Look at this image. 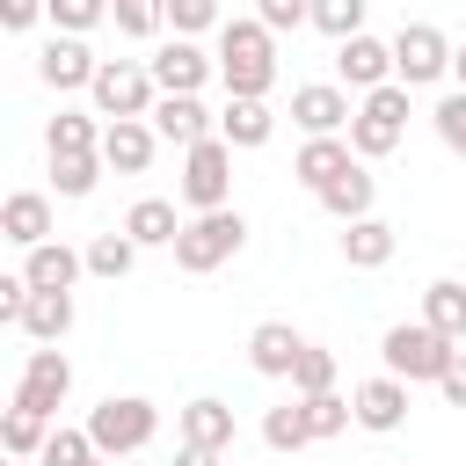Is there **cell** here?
<instances>
[{"label":"cell","instance_id":"1","mask_svg":"<svg viewBox=\"0 0 466 466\" xmlns=\"http://www.w3.org/2000/svg\"><path fill=\"white\" fill-rule=\"evenodd\" d=\"M218 80H226V95H269L277 87V29L255 15L218 22Z\"/></svg>","mask_w":466,"mask_h":466},{"label":"cell","instance_id":"2","mask_svg":"<svg viewBox=\"0 0 466 466\" xmlns=\"http://www.w3.org/2000/svg\"><path fill=\"white\" fill-rule=\"evenodd\" d=\"M379 357H386V371H393V379H408V386H437V379H444V364L459 357V342H451V335H437L430 320H393V328L379 335Z\"/></svg>","mask_w":466,"mask_h":466},{"label":"cell","instance_id":"3","mask_svg":"<svg viewBox=\"0 0 466 466\" xmlns=\"http://www.w3.org/2000/svg\"><path fill=\"white\" fill-rule=\"evenodd\" d=\"M153 430H160V408L146 393H109V400L87 408V437H95L102 459H138L153 444Z\"/></svg>","mask_w":466,"mask_h":466},{"label":"cell","instance_id":"4","mask_svg":"<svg viewBox=\"0 0 466 466\" xmlns=\"http://www.w3.org/2000/svg\"><path fill=\"white\" fill-rule=\"evenodd\" d=\"M248 248V218L233 211V204H218V211H197L189 226H182V240H175V269H189V277H211L218 262H233Z\"/></svg>","mask_w":466,"mask_h":466},{"label":"cell","instance_id":"5","mask_svg":"<svg viewBox=\"0 0 466 466\" xmlns=\"http://www.w3.org/2000/svg\"><path fill=\"white\" fill-rule=\"evenodd\" d=\"M87 102H95V116H102V124H116V116H153L160 80H153V66H146V58H102V73H95Z\"/></svg>","mask_w":466,"mask_h":466},{"label":"cell","instance_id":"6","mask_svg":"<svg viewBox=\"0 0 466 466\" xmlns=\"http://www.w3.org/2000/svg\"><path fill=\"white\" fill-rule=\"evenodd\" d=\"M408 95H415V87L386 80V87H371V95L357 102V116H350V146H357V160H386V153L408 138Z\"/></svg>","mask_w":466,"mask_h":466},{"label":"cell","instance_id":"7","mask_svg":"<svg viewBox=\"0 0 466 466\" xmlns=\"http://www.w3.org/2000/svg\"><path fill=\"white\" fill-rule=\"evenodd\" d=\"M175 189H182L189 211H218V204H233V146H226L218 131L197 138V146H182V175H175Z\"/></svg>","mask_w":466,"mask_h":466},{"label":"cell","instance_id":"8","mask_svg":"<svg viewBox=\"0 0 466 466\" xmlns=\"http://www.w3.org/2000/svg\"><path fill=\"white\" fill-rule=\"evenodd\" d=\"M444 73H451V36L437 22H400V36H393V80L400 87H430Z\"/></svg>","mask_w":466,"mask_h":466},{"label":"cell","instance_id":"9","mask_svg":"<svg viewBox=\"0 0 466 466\" xmlns=\"http://www.w3.org/2000/svg\"><path fill=\"white\" fill-rule=\"evenodd\" d=\"M66 393H73V364H66V350H58V342H36V350L22 357L15 408H29V415H58Z\"/></svg>","mask_w":466,"mask_h":466},{"label":"cell","instance_id":"10","mask_svg":"<svg viewBox=\"0 0 466 466\" xmlns=\"http://www.w3.org/2000/svg\"><path fill=\"white\" fill-rule=\"evenodd\" d=\"M350 116H357V102H350L342 80H306V87H291V124H299L306 138H335V131H350Z\"/></svg>","mask_w":466,"mask_h":466},{"label":"cell","instance_id":"11","mask_svg":"<svg viewBox=\"0 0 466 466\" xmlns=\"http://www.w3.org/2000/svg\"><path fill=\"white\" fill-rule=\"evenodd\" d=\"M146 66H153L160 95H204V80L218 73V58H204V44H197V36H167Z\"/></svg>","mask_w":466,"mask_h":466},{"label":"cell","instance_id":"12","mask_svg":"<svg viewBox=\"0 0 466 466\" xmlns=\"http://www.w3.org/2000/svg\"><path fill=\"white\" fill-rule=\"evenodd\" d=\"M335 80H342V87H357V95L386 87V80H393V44H379L371 29L342 36V44H335Z\"/></svg>","mask_w":466,"mask_h":466},{"label":"cell","instance_id":"13","mask_svg":"<svg viewBox=\"0 0 466 466\" xmlns=\"http://www.w3.org/2000/svg\"><path fill=\"white\" fill-rule=\"evenodd\" d=\"M95 73H102V58H95L80 36H66V29H58V36L36 51V80H44V87H58V95H73V87H95Z\"/></svg>","mask_w":466,"mask_h":466},{"label":"cell","instance_id":"14","mask_svg":"<svg viewBox=\"0 0 466 466\" xmlns=\"http://www.w3.org/2000/svg\"><path fill=\"white\" fill-rule=\"evenodd\" d=\"M350 408H357V430H371V437H393V430L408 422V379L379 371V379H364V386L350 393Z\"/></svg>","mask_w":466,"mask_h":466},{"label":"cell","instance_id":"15","mask_svg":"<svg viewBox=\"0 0 466 466\" xmlns=\"http://www.w3.org/2000/svg\"><path fill=\"white\" fill-rule=\"evenodd\" d=\"M153 153H160L153 116H116V124H102V160H109L116 175H146Z\"/></svg>","mask_w":466,"mask_h":466},{"label":"cell","instance_id":"16","mask_svg":"<svg viewBox=\"0 0 466 466\" xmlns=\"http://www.w3.org/2000/svg\"><path fill=\"white\" fill-rule=\"evenodd\" d=\"M269 131H277V116H269V95H226V109H218V138H226L233 153H255V146H269Z\"/></svg>","mask_w":466,"mask_h":466},{"label":"cell","instance_id":"17","mask_svg":"<svg viewBox=\"0 0 466 466\" xmlns=\"http://www.w3.org/2000/svg\"><path fill=\"white\" fill-rule=\"evenodd\" d=\"M153 131H160V146H197V138L218 131V116H211L197 95H160V102H153Z\"/></svg>","mask_w":466,"mask_h":466},{"label":"cell","instance_id":"18","mask_svg":"<svg viewBox=\"0 0 466 466\" xmlns=\"http://www.w3.org/2000/svg\"><path fill=\"white\" fill-rule=\"evenodd\" d=\"M22 277H29L36 291H73V284L87 277V248L44 240V248H29V255H22Z\"/></svg>","mask_w":466,"mask_h":466},{"label":"cell","instance_id":"19","mask_svg":"<svg viewBox=\"0 0 466 466\" xmlns=\"http://www.w3.org/2000/svg\"><path fill=\"white\" fill-rule=\"evenodd\" d=\"M342 167H357V146H350V131H335V138H306V146H299V160H291V175H299L313 197H320V189H328Z\"/></svg>","mask_w":466,"mask_h":466},{"label":"cell","instance_id":"20","mask_svg":"<svg viewBox=\"0 0 466 466\" xmlns=\"http://www.w3.org/2000/svg\"><path fill=\"white\" fill-rule=\"evenodd\" d=\"M0 233H7L22 255L44 248V240H51V197H44V189H15V197L0 204Z\"/></svg>","mask_w":466,"mask_h":466},{"label":"cell","instance_id":"21","mask_svg":"<svg viewBox=\"0 0 466 466\" xmlns=\"http://www.w3.org/2000/svg\"><path fill=\"white\" fill-rule=\"evenodd\" d=\"M299 350H306V335H299L291 320H262V328L248 335V364H255L262 379H291Z\"/></svg>","mask_w":466,"mask_h":466},{"label":"cell","instance_id":"22","mask_svg":"<svg viewBox=\"0 0 466 466\" xmlns=\"http://www.w3.org/2000/svg\"><path fill=\"white\" fill-rule=\"evenodd\" d=\"M175 422H182V444H204V451H233V408H226V400L197 393L189 408H175Z\"/></svg>","mask_w":466,"mask_h":466},{"label":"cell","instance_id":"23","mask_svg":"<svg viewBox=\"0 0 466 466\" xmlns=\"http://www.w3.org/2000/svg\"><path fill=\"white\" fill-rule=\"evenodd\" d=\"M393 248H400V233H393L386 218H350V226H342V262H350V269H386Z\"/></svg>","mask_w":466,"mask_h":466},{"label":"cell","instance_id":"24","mask_svg":"<svg viewBox=\"0 0 466 466\" xmlns=\"http://www.w3.org/2000/svg\"><path fill=\"white\" fill-rule=\"evenodd\" d=\"M371 197H379V182H371V167L357 160V167H342V175L320 189V211L350 226V218H371Z\"/></svg>","mask_w":466,"mask_h":466},{"label":"cell","instance_id":"25","mask_svg":"<svg viewBox=\"0 0 466 466\" xmlns=\"http://www.w3.org/2000/svg\"><path fill=\"white\" fill-rule=\"evenodd\" d=\"M182 226H189V218H175V204H167V197H138V204L124 211V233H131L138 248H175V240H182Z\"/></svg>","mask_w":466,"mask_h":466},{"label":"cell","instance_id":"26","mask_svg":"<svg viewBox=\"0 0 466 466\" xmlns=\"http://www.w3.org/2000/svg\"><path fill=\"white\" fill-rule=\"evenodd\" d=\"M44 153H102V116L95 109H58L44 124Z\"/></svg>","mask_w":466,"mask_h":466},{"label":"cell","instance_id":"27","mask_svg":"<svg viewBox=\"0 0 466 466\" xmlns=\"http://www.w3.org/2000/svg\"><path fill=\"white\" fill-rule=\"evenodd\" d=\"M22 335H29V342H66V335H73V291H29Z\"/></svg>","mask_w":466,"mask_h":466},{"label":"cell","instance_id":"28","mask_svg":"<svg viewBox=\"0 0 466 466\" xmlns=\"http://www.w3.org/2000/svg\"><path fill=\"white\" fill-rule=\"evenodd\" d=\"M422 320H430L437 335L466 342V277H437V284L422 291Z\"/></svg>","mask_w":466,"mask_h":466},{"label":"cell","instance_id":"29","mask_svg":"<svg viewBox=\"0 0 466 466\" xmlns=\"http://www.w3.org/2000/svg\"><path fill=\"white\" fill-rule=\"evenodd\" d=\"M131 262H138V240L116 226V233H95L87 240V277H102V284H116V277H131Z\"/></svg>","mask_w":466,"mask_h":466},{"label":"cell","instance_id":"30","mask_svg":"<svg viewBox=\"0 0 466 466\" xmlns=\"http://www.w3.org/2000/svg\"><path fill=\"white\" fill-rule=\"evenodd\" d=\"M102 153H51V189L58 197H95V182H102Z\"/></svg>","mask_w":466,"mask_h":466},{"label":"cell","instance_id":"31","mask_svg":"<svg viewBox=\"0 0 466 466\" xmlns=\"http://www.w3.org/2000/svg\"><path fill=\"white\" fill-rule=\"evenodd\" d=\"M262 444H269V451H306V444H313L306 400H284V408H269V415H262Z\"/></svg>","mask_w":466,"mask_h":466},{"label":"cell","instance_id":"32","mask_svg":"<svg viewBox=\"0 0 466 466\" xmlns=\"http://www.w3.org/2000/svg\"><path fill=\"white\" fill-rule=\"evenodd\" d=\"M44 437H51V415L7 408V422H0V444H7V459H44Z\"/></svg>","mask_w":466,"mask_h":466},{"label":"cell","instance_id":"33","mask_svg":"<svg viewBox=\"0 0 466 466\" xmlns=\"http://www.w3.org/2000/svg\"><path fill=\"white\" fill-rule=\"evenodd\" d=\"M102 451H95V437H87V422L80 430H66V422H51V437H44V459L36 466H95Z\"/></svg>","mask_w":466,"mask_h":466},{"label":"cell","instance_id":"34","mask_svg":"<svg viewBox=\"0 0 466 466\" xmlns=\"http://www.w3.org/2000/svg\"><path fill=\"white\" fill-rule=\"evenodd\" d=\"M299 400H306V422H313V444H320V437H342V430L357 422V408H350V400H342L335 386H328V393H299Z\"/></svg>","mask_w":466,"mask_h":466},{"label":"cell","instance_id":"35","mask_svg":"<svg viewBox=\"0 0 466 466\" xmlns=\"http://www.w3.org/2000/svg\"><path fill=\"white\" fill-rule=\"evenodd\" d=\"M109 22H116V36H160L167 0H109Z\"/></svg>","mask_w":466,"mask_h":466},{"label":"cell","instance_id":"36","mask_svg":"<svg viewBox=\"0 0 466 466\" xmlns=\"http://www.w3.org/2000/svg\"><path fill=\"white\" fill-rule=\"evenodd\" d=\"M328 386H335V350L306 342V350H299V364H291V393H328Z\"/></svg>","mask_w":466,"mask_h":466},{"label":"cell","instance_id":"37","mask_svg":"<svg viewBox=\"0 0 466 466\" xmlns=\"http://www.w3.org/2000/svg\"><path fill=\"white\" fill-rule=\"evenodd\" d=\"M364 7H371V0H313V29L342 44V36H357V29H364Z\"/></svg>","mask_w":466,"mask_h":466},{"label":"cell","instance_id":"38","mask_svg":"<svg viewBox=\"0 0 466 466\" xmlns=\"http://www.w3.org/2000/svg\"><path fill=\"white\" fill-rule=\"evenodd\" d=\"M44 7H51V29H66V36H87L109 22V0H44Z\"/></svg>","mask_w":466,"mask_h":466},{"label":"cell","instance_id":"39","mask_svg":"<svg viewBox=\"0 0 466 466\" xmlns=\"http://www.w3.org/2000/svg\"><path fill=\"white\" fill-rule=\"evenodd\" d=\"M430 124H437V138H444V146L466 160V87H451V95L430 109Z\"/></svg>","mask_w":466,"mask_h":466},{"label":"cell","instance_id":"40","mask_svg":"<svg viewBox=\"0 0 466 466\" xmlns=\"http://www.w3.org/2000/svg\"><path fill=\"white\" fill-rule=\"evenodd\" d=\"M167 22H175V36H204V29H218V0H167Z\"/></svg>","mask_w":466,"mask_h":466},{"label":"cell","instance_id":"41","mask_svg":"<svg viewBox=\"0 0 466 466\" xmlns=\"http://www.w3.org/2000/svg\"><path fill=\"white\" fill-rule=\"evenodd\" d=\"M255 22H269L277 36L284 29H306L313 22V0H255Z\"/></svg>","mask_w":466,"mask_h":466},{"label":"cell","instance_id":"42","mask_svg":"<svg viewBox=\"0 0 466 466\" xmlns=\"http://www.w3.org/2000/svg\"><path fill=\"white\" fill-rule=\"evenodd\" d=\"M44 15H51L44 0H0V22H7V29H36Z\"/></svg>","mask_w":466,"mask_h":466},{"label":"cell","instance_id":"43","mask_svg":"<svg viewBox=\"0 0 466 466\" xmlns=\"http://www.w3.org/2000/svg\"><path fill=\"white\" fill-rule=\"evenodd\" d=\"M437 393H444L451 408H466V342H459V357L444 364V379H437Z\"/></svg>","mask_w":466,"mask_h":466},{"label":"cell","instance_id":"44","mask_svg":"<svg viewBox=\"0 0 466 466\" xmlns=\"http://www.w3.org/2000/svg\"><path fill=\"white\" fill-rule=\"evenodd\" d=\"M175 466H226V451H204V444H182Z\"/></svg>","mask_w":466,"mask_h":466},{"label":"cell","instance_id":"45","mask_svg":"<svg viewBox=\"0 0 466 466\" xmlns=\"http://www.w3.org/2000/svg\"><path fill=\"white\" fill-rule=\"evenodd\" d=\"M451 80L466 87V44H451Z\"/></svg>","mask_w":466,"mask_h":466},{"label":"cell","instance_id":"46","mask_svg":"<svg viewBox=\"0 0 466 466\" xmlns=\"http://www.w3.org/2000/svg\"><path fill=\"white\" fill-rule=\"evenodd\" d=\"M116 466H153V459H116Z\"/></svg>","mask_w":466,"mask_h":466},{"label":"cell","instance_id":"47","mask_svg":"<svg viewBox=\"0 0 466 466\" xmlns=\"http://www.w3.org/2000/svg\"><path fill=\"white\" fill-rule=\"evenodd\" d=\"M95 466H116V459H95Z\"/></svg>","mask_w":466,"mask_h":466},{"label":"cell","instance_id":"48","mask_svg":"<svg viewBox=\"0 0 466 466\" xmlns=\"http://www.w3.org/2000/svg\"><path fill=\"white\" fill-rule=\"evenodd\" d=\"M15 466H29V459H15Z\"/></svg>","mask_w":466,"mask_h":466},{"label":"cell","instance_id":"49","mask_svg":"<svg viewBox=\"0 0 466 466\" xmlns=\"http://www.w3.org/2000/svg\"><path fill=\"white\" fill-rule=\"evenodd\" d=\"M233 466H240V459H233Z\"/></svg>","mask_w":466,"mask_h":466}]
</instances>
